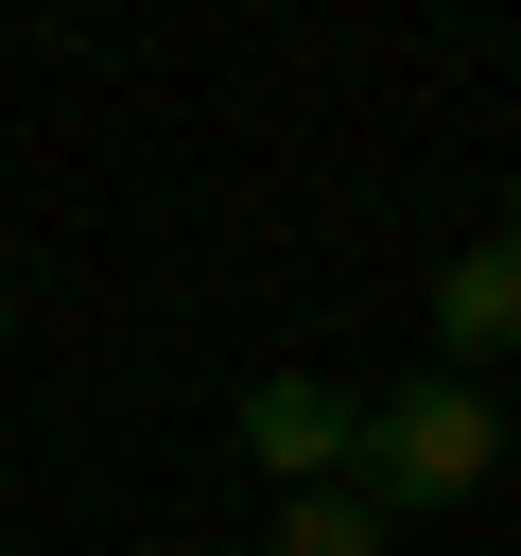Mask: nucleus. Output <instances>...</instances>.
I'll return each instance as SVG.
<instances>
[{"mask_svg": "<svg viewBox=\"0 0 521 556\" xmlns=\"http://www.w3.org/2000/svg\"><path fill=\"white\" fill-rule=\"evenodd\" d=\"M347 452H365V400H347V382H313V365L243 382V469H278V486H347Z\"/></svg>", "mask_w": 521, "mask_h": 556, "instance_id": "obj_2", "label": "nucleus"}, {"mask_svg": "<svg viewBox=\"0 0 521 556\" xmlns=\"http://www.w3.org/2000/svg\"><path fill=\"white\" fill-rule=\"evenodd\" d=\"M278 556H382V504L365 486H295L278 504Z\"/></svg>", "mask_w": 521, "mask_h": 556, "instance_id": "obj_4", "label": "nucleus"}, {"mask_svg": "<svg viewBox=\"0 0 521 556\" xmlns=\"http://www.w3.org/2000/svg\"><path fill=\"white\" fill-rule=\"evenodd\" d=\"M434 348H452V382H486V365L521 348V243H504V226L434 278Z\"/></svg>", "mask_w": 521, "mask_h": 556, "instance_id": "obj_3", "label": "nucleus"}, {"mask_svg": "<svg viewBox=\"0 0 521 556\" xmlns=\"http://www.w3.org/2000/svg\"><path fill=\"white\" fill-rule=\"evenodd\" d=\"M504 243H521V191H504Z\"/></svg>", "mask_w": 521, "mask_h": 556, "instance_id": "obj_6", "label": "nucleus"}, {"mask_svg": "<svg viewBox=\"0 0 521 556\" xmlns=\"http://www.w3.org/2000/svg\"><path fill=\"white\" fill-rule=\"evenodd\" d=\"M504 469V400L486 382H452V365H417V382H382L365 400V452H347V486L399 521V504H469Z\"/></svg>", "mask_w": 521, "mask_h": 556, "instance_id": "obj_1", "label": "nucleus"}, {"mask_svg": "<svg viewBox=\"0 0 521 556\" xmlns=\"http://www.w3.org/2000/svg\"><path fill=\"white\" fill-rule=\"evenodd\" d=\"M0 330H17V278H0Z\"/></svg>", "mask_w": 521, "mask_h": 556, "instance_id": "obj_5", "label": "nucleus"}]
</instances>
